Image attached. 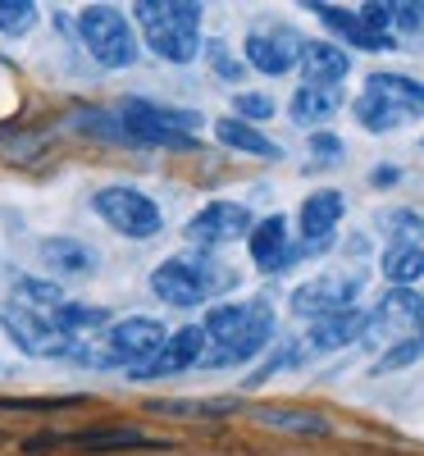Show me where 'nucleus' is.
Returning a JSON list of instances; mask_svg holds the SVG:
<instances>
[{
  "label": "nucleus",
  "instance_id": "nucleus-1",
  "mask_svg": "<svg viewBox=\"0 0 424 456\" xmlns=\"http://www.w3.org/2000/svg\"><path fill=\"white\" fill-rule=\"evenodd\" d=\"M206 338H210V365H238L251 361L269 333H274V311L269 301H228V306H215L206 315Z\"/></svg>",
  "mask_w": 424,
  "mask_h": 456
},
{
  "label": "nucleus",
  "instance_id": "nucleus-2",
  "mask_svg": "<svg viewBox=\"0 0 424 456\" xmlns=\"http://www.w3.org/2000/svg\"><path fill=\"white\" fill-rule=\"evenodd\" d=\"M146 46L169 64H192L201 51V5L192 0H142L133 5Z\"/></svg>",
  "mask_w": 424,
  "mask_h": 456
},
{
  "label": "nucleus",
  "instance_id": "nucleus-3",
  "mask_svg": "<svg viewBox=\"0 0 424 456\" xmlns=\"http://www.w3.org/2000/svg\"><path fill=\"white\" fill-rule=\"evenodd\" d=\"M119 124H124V142L133 146H165V151H197L192 128H201V114L192 110H165L151 101H124L119 105Z\"/></svg>",
  "mask_w": 424,
  "mask_h": 456
},
{
  "label": "nucleus",
  "instance_id": "nucleus-4",
  "mask_svg": "<svg viewBox=\"0 0 424 456\" xmlns=\"http://www.w3.org/2000/svg\"><path fill=\"white\" fill-rule=\"evenodd\" d=\"M228 283H233L228 270H219L210 256H169L151 270V292L169 306H201L206 297L224 292Z\"/></svg>",
  "mask_w": 424,
  "mask_h": 456
},
{
  "label": "nucleus",
  "instance_id": "nucleus-5",
  "mask_svg": "<svg viewBox=\"0 0 424 456\" xmlns=\"http://www.w3.org/2000/svg\"><path fill=\"white\" fill-rule=\"evenodd\" d=\"M78 37H83V46L96 64L105 69H128L137 60V37H133V23L124 10H114V5H87L78 14Z\"/></svg>",
  "mask_w": 424,
  "mask_h": 456
},
{
  "label": "nucleus",
  "instance_id": "nucleus-6",
  "mask_svg": "<svg viewBox=\"0 0 424 456\" xmlns=\"http://www.w3.org/2000/svg\"><path fill=\"white\" fill-rule=\"evenodd\" d=\"M92 210L114 228V233H124V238H156L160 228H165V215L160 206L151 201L146 192H137V187H124V183H114V187H101V192L92 197Z\"/></svg>",
  "mask_w": 424,
  "mask_h": 456
},
{
  "label": "nucleus",
  "instance_id": "nucleus-7",
  "mask_svg": "<svg viewBox=\"0 0 424 456\" xmlns=\"http://www.w3.org/2000/svg\"><path fill=\"white\" fill-rule=\"evenodd\" d=\"M0 324H5V333L14 338V347H23L28 356H73L78 352V342H73V333H64L51 315H37L28 306H19V301H10V306H0Z\"/></svg>",
  "mask_w": 424,
  "mask_h": 456
},
{
  "label": "nucleus",
  "instance_id": "nucleus-8",
  "mask_svg": "<svg viewBox=\"0 0 424 456\" xmlns=\"http://www.w3.org/2000/svg\"><path fill=\"white\" fill-rule=\"evenodd\" d=\"M169 342V329L151 315H133V320H119L110 329V361L114 365H133V374H142L151 361L160 356V347Z\"/></svg>",
  "mask_w": 424,
  "mask_h": 456
},
{
  "label": "nucleus",
  "instance_id": "nucleus-9",
  "mask_svg": "<svg viewBox=\"0 0 424 456\" xmlns=\"http://www.w3.org/2000/svg\"><path fill=\"white\" fill-rule=\"evenodd\" d=\"M356 292H361V274H324V279H311L292 292V311L301 320L320 324V320H333L342 311H356L352 306Z\"/></svg>",
  "mask_w": 424,
  "mask_h": 456
},
{
  "label": "nucleus",
  "instance_id": "nucleus-10",
  "mask_svg": "<svg viewBox=\"0 0 424 456\" xmlns=\"http://www.w3.org/2000/svg\"><path fill=\"white\" fill-rule=\"evenodd\" d=\"M251 228H256V219H251L247 206H238V201H210V206H201L197 215H192L187 238L197 247H224V242H238L242 233H251Z\"/></svg>",
  "mask_w": 424,
  "mask_h": 456
},
{
  "label": "nucleus",
  "instance_id": "nucleus-11",
  "mask_svg": "<svg viewBox=\"0 0 424 456\" xmlns=\"http://www.w3.org/2000/svg\"><path fill=\"white\" fill-rule=\"evenodd\" d=\"M370 333H388L397 342L424 333V297L411 288H393L388 297L370 311Z\"/></svg>",
  "mask_w": 424,
  "mask_h": 456
},
{
  "label": "nucleus",
  "instance_id": "nucleus-12",
  "mask_svg": "<svg viewBox=\"0 0 424 456\" xmlns=\"http://www.w3.org/2000/svg\"><path fill=\"white\" fill-rule=\"evenodd\" d=\"M210 352V338H206V329L201 324H187V329H174L169 333V342L160 347V356L151 361L137 379H165V374H183V370H192L201 356Z\"/></svg>",
  "mask_w": 424,
  "mask_h": 456
},
{
  "label": "nucleus",
  "instance_id": "nucleus-13",
  "mask_svg": "<svg viewBox=\"0 0 424 456\" xmlns=\"http://www.w3.org/2000/svg\"><path fill=\"white\" fill-rule=\"evenodd\" d=\"M306 55V42L297 32H251L247 37V64L279 78V73L297 69V60Z\"/></svg>",
  "mask_w": 424,
  "mask_h": 456
},
{
  "label": "nucleus",
  "instance_id": "nucleus-14",
  "mask_svg": "<svg viewBox=\"0 0 424 456\" xmlns=\"http://www.w3.org/2000/svg\"><path fill=\"white\" fill-rule=\"evenodd\" d=\"M365 333H370V315L365 311H342L333 320L311 324V333H306V352L324 356V352H338V347H352V342H361Z\"/></svg>",
  "mask_w": 424,
  "mask_h": 456
},
{
  "label": "nucleus",
  "instance_id": "nucleus-15",
  "mask_svg": "<svg viewBox=\"0 0 424 456\" xmlns=\"http://www.w3.org/2000/svg\"><path fill=\"white\" fill-rule=\"evenodd\" d=\"M251 260L260 265L265 274H274V270H288L292 265V247H288V219L283 215H269L251 228Z\"/></svg>",
  "mask_w": 424,
  "mask_h": 456
},
{
  "label": "nucleus",
  "instance_id": "nucleus-16",
  "mask_svg": "<svg viewBox=\"0 0 424 456\" xmlns=\"http://www.w3.org/2000/svg\"><path fill=\"white\" fill-rule=\"evenodd\" d=\"M42 260H46V270H55L60 279H92L96 265H101V256L87 242H78V238H46L42 242Z\"/></svg>",
  "mask_w": 424,
  "mask_h": 456
},
{
  "label": "nucleus",
  "instance_id": "nucleus-17",
  "mask_svg": "<svg viewBox=\"0 0 424 456\" xmlns=\"http://www.w3.org/2000/svg\"><path fill=\"white\" fill-rule=\"evenodd\" d=\"M306 87H338L352 69V55H347L338 42H306Z\"/></svg>",
  "mask_w": 424,
  "mask_h": 456
},
{
  "label": "nucleus",
  "instance_id": "nucleus-18",
  "mask_svg": "<svg viewBox=\"0 0 424 456\" xmlns=\"http://www.w3.org/2000/svg\"><path fill=\"white\" fill-rule=\"evenodd\" d=\"M342 210H347L342 192H311L306 197L301 201V233H306V242L324 247L333 238V228L342 224Z\"/></svg>",
  "mask_w": 424,
  "mask_h": 456
},
{
  "label": "nucleus",
  "instance_id": "nucleus-19",
  "mask_svg": "<svg viewBox=\"0 0 424 456\" xmlns=\"http://www.w3.org/2000/svg\"><path fill=\"white\" fill-rule=\"evenodd\" d=\"M338 105H342V92L338 87H297L292 101H288V114H292V124L315 133V128H324L333 114H338Z\"/></svg>",
  "mask_w": 424,
  "mask_h": 456
},
{
  "label": "nucleus",
  "instance_id": "nucleus-20",
  "mask_svg": "<svg viewBox=\"0 0 424 456\" xmlns=\"http://www.w3.org/2000/svg\"><path fill=\"white\" fill-rule=\"evenodd\" d=\"M365 92H374L379 101H388L393 110H402L406 119H415V114H424V83L406 78V73H370Z\"/></svg>",
  "mask_w": 424,
  "mask_h": 456
},
{
  "label": "nucleus",
  "instance_id": "nucleus-21",
  "mask_svg": "<svg viewBox=\"0 0 424 456\" xmlns=\"http://www.w3.org/2000/svg\"><path fill=\"white\" fill-rule=\"evenodd\" d=\"M311 10H315V14H320V19L342 37V42H352L356 51H383V46H397L393 37H379V32H374L361 14H352V10H333V5H311Z\"/></svg>",
  "mask_w": 424,
  "mask_h": 456
},
{
  "label": "nucleus",
  "instance_id": "nucleus-22",
  "mask_svg": "<svg viewBox=\"0 0 424 456\" xmlns=\"http://www.w3.org/2000/svg\"><path fill=\"white\" fill-rule=\"evenodd\" d=\"M215 137H219L228 151H247V156H260V160H274V156H279V146L269 142L260 128L242 124V119H219V124H215Z\"/></svg>",
  "mask_w": 424,
  "mask_h": 456
},
{
  "label": "nucleus",
  "instance_id": "nucleus-23",
  "mask_svg": "<svg viewBox=\"0 0 424 456\" xmlns=\"http://www.w3.org/2000/svg\"><path fill=\"white\" fill-rule=\"evenodd\" d=\"M383 274H388V283L397 288H411L424 279V242L415 247H388L383 251Z\"/></svg>",
  "mask_w": 424,
  "mask_h": 456
},
{
  "label": "nucleus",
  "instance_id": "nucleus-24",
  "mask_svg": "<svg viewBox=\"0 0 424 456\" xmlns=\"http://www.w3.org/2000/svg\"><path fill=\"white\" fill-rule=\"evenodd\" d=\"M352 114H356V124H361L365 133H393V128H402V124H406V114H402V110H393L388 101H379L374 92H365V96L352 105Z\"/></svg>",
  "mask_w": 424,
  "mask_h": 456
},
{
  "label": "nucleus",
  "instance_id": "nucleus-25",
  "mask_svg": "<svg viewBox=\"0 0 424 456\" xmlns=\"http://www.w3.org/2000/svg\"><path fill=\"white\" fill-rule=\"evenodd\" d=\"M14 301H19V306H28V311H37V315H55L69 297L55 283H46V279H19L14 283Z\"/></svg>",
  "mask_w": 424,
  "mask_h": 456
},
{
  "label": "nucleus",
  "instance_id": "nucleus-26",
  "mask_svg": "<svg viewBox=\"0 0 424 456\" xmlns=\"http://www.w3.org/2000/svg\"><path fill=\"white\" fill-rule=\"evenodd\" d=\"M83 452H119V447H146V438L137 429H87L73 438Z\"/></svg>",
  "mask_w": 424,
  "mask_h": 456
},
{
  "label": "nucleus",
  "instance_id": "nucleus-27",
  "mask_svg": "<svg viewBox=\"0 0 424 456\" xmlns=\"http://www.w3.org/2000/svg\"><path fill=\"white\" fill-rule=\"evenodd\" d=\"M51 320H55L64 333H78V329H101V324L110 320V311H105V306H83V301H64Z\"/></svg>",
  "mask_w": 424,
  "mask_h": 456
},
{
  "label": "nucleus",
  "instance_id": "nucleus-28",
  "mask_svg": "<svg viewBox=\"0 0 424 456\" xmlns=\"http://www.w3.org/2000/svg\"><path fill=\"white\" fill-rule=\"evenodd\" d=\"M383 228L393 233V247H415L424 238V219L415 210H393V215H383Z\"/></svg>",
  "mask_w": 424,
  "mask_h": 456
},
{
  "label": "nucleus",
  "instance_id": "nucleus-29",
  "mask_svg": "<svg viewBox=\"0 0 424 456\" xmlns=\"http://www.w3.org/2000/svg\"><path fill=\"white\" fill-rule=\"evenodd\" d=\"M37 23V5L32 0H0V32L5 37H23Z\"/></svg>",
  "mask_w": 424,
  "mask_h": 456
},
{
  "label": "nucleus",
  "instance_id": "nucleus-30",
  "mask_svg": "<svg viewBox=\"0 0 424 456\" xmlns=\"http://www.w3.org/2000/svg\"><path fill=\"white\" fill-rule=\"evenodd\" d=\"M424 356V333L420 338H406V342H397V347H388L379 356V365H374V374H393V370H406L411 361H420Z\"/></svg>",
  "mask_w": 424,
  "mask_h": 456
},
{
  "label": "nucleus",
  "instance_id": "nucleus-31",
  "mask_svg": "<svg viewBox=\"0 0 424 456\" xmlns=\"http://www.w3.org/2000/svg\"><path fill=\"white\" fill-rule=\"evenodd\" d=\"M265 425L274 429H297V434H329V425L320 420V415H292V411H265L260 415Z\"/></svg>",
  "mask_w": 424,
  "mask_h": 456
},
{
  "label": "nucleus",
  "instance_id": "nucleus-32",
  "mask_svg": "<svg viewBox=\"0 0 424 456\" xmlns=\"http://www.w3.org/2000/svg\"><path fill=\"white\" fill-rule=\"evenodd\" d=\"M233 110L242 114V124H251V119H274V101H269L265 92H238Z\"/></svg>",
  "mask_w": 424,
  "mask_h": 456
},
{
  "label": "nucleus",
  "instance_id": "nucleus-33",
  "mask_svg": "<svg viewBox=\"0 0 424 456\" xmlns=\"http://www.w3.org/2000/svg\"><path fill=\"white\" fill-rule=\"evenodd\" d=\"M361 19H365L379 37H393V28H397V5H383V0H370V5L361 10Z\"/></svg>",
  "mask_w": 424,
  "mask_h": 456
},
{
  "label": "nucleus",
  "instance_id": "nucleus-34",
  "mask_svg": "<svg viewBox=\"0 0 424 456\" xmlns=\"http://www.w3.org/2000/svg\"><path fill=\"white\" fill-rule=\"evenodd\" d=\"M206 51H210V60H215V69H219V78H242V64H238V60H228V51H224V42H210Z\"/></svg>",
  "mask_w": 424,
  "mask_h": 456
},
{
  "label": "nucleus",
  "instance_id": "nucleus-35",
  "mask_svg": "<svg viewBox=\"0 0 424 456\" xmlns=\"http://www.w3.org/2000/svg\"><path fill=\"white\" fill-rule=\"evenodd\" d=\"M311 151H315V160H338L342 142L333 133H311Z\"/></svg>",
  "mask_w": 424,
  "mask_h": 456
},
{
  "label": "nucleus",
  "instance_id": "nucleus-36",
  "mask_svg": "<svg viewBox=\"0 0 424 456\" xmlns=\"http://www.w3.org/2000/svg\"><path fill=\"white\" fill-rule=\"evenodd\" d=\"M397 28L402 32H420L424 28V5H411V0H406V5H397Z\"/></svg>",
  "mask_w": 424,
  "mask_h": 456
},
{
  "label": "nucleus",
  "instance_id": "nucleus-37",
  "mask_svg": "<svg viewBox=\"0 0 424 456\" xmlns=\"http://www.w3.org/2000/svg\"><path fill=\"white\" fill-rule=\"evenodd\" d=\"M370 178H374L379 187H383V183H397V169H393V165H379V169H374Z\"/></svg>",
  "mask_w": 424,
  "mask_h": 456
}]
</instances>
